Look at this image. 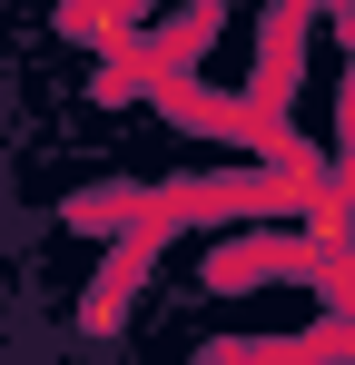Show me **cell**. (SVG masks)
<instances>
[{"instance_id":"obj_1","label":"cell","mask_w":355,"mask_h":365,"mask_svg":"<svg viewBox=\"0 0 355 365\" xmlns=\"http://www.w3.org/2000/svg\"><path fill=\"white\" fill-rule=\"evenodd\" d=\"M277 267H306V257H296V247H267V237L227 247V257H217V297H247V277H277Z\"/></svg>"}]
</instances>
